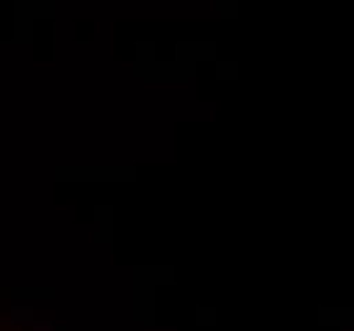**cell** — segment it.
<instances>
[{
    "label": "cell",
    "instance_id": "6da1fadb",
    "mask_svg": "<svg viewBox=\"0 0 354 331\" xmlns=\"http://www.w3.org/2000/svg\"><path fill=\"white\" fill-rule=\"evenodd\" d=\"M36 331H51V329H41V326H39V329H36Z\"/></svg>",
    "mask_w": 354,
    "mask_h": 331
}]
</instances>
